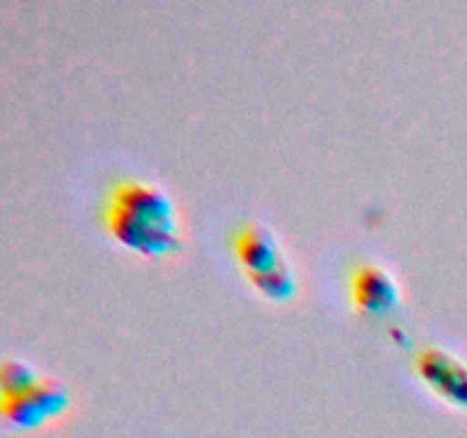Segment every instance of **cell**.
Listing matches in <instances>:
<instances>
[{"label": "cell", "mask_w": 467, "mask_h": 438, "mask_svg": "<svg viewBox=\"0 0 467 438\" xmlns=\"http://www.w3.org/2000/svg\"><path fill=\"white\" fill-rule=\"evenodd\" d=\"M351 299L360 313L381 315L400 306L401 290L388 269L377 263H363L351 274Z\"/></svg>", "instance_id": "4"}, {"label": "cell", "mask_w": 467, "mask_h": 438, "mask_svg": "<svg viewBox=\"0 0 467 438\" xmlns=\"http://www.w3.org/2000/svg\"><path fill=\"white\" fill-rule=\"evenodd\" d=\"M251 286L265 295L267 299L274 301H287L295 297L296 292V274L292 269V265L287 263V258H283L281 263H276L274 267L265 269V272L246 274Z\"/></svg>", "instance_id": "6"}, {"label": "cell", "mask_w": 467, "mask_h": 438, "mask_svg": "<svg viewBox=\"0 0 467 438\" xmlns=\"http://www.w3.org/2000/svg\"><path fill=\"white\" fill-rule=\"evenodd\" d=\"M71 404L67 386L55 379H41L35 386L18 392H0V413L5 422L18 429H32L57 418Z\"/></svg>", "instance_id": "2"}, {"label": "cell", "mask_w": 467, "mask_h": 438, "mask_svg": "<svg viewBox=\"0 0 467 438\" xmlns=\"http://www.w3.org/2000/svg\"><path fill=\"white\" fill-rule=\"evenodd\" d=\"M41 379L44 377L23 359H3V363H0V391H3V395L26 391Z\"/></svg>", "instance_id": "7"}, {"label": "cell", "mask_w": 467, "mask_h": 438, "mask_svg": "<svg viewBox=\"0 0 467 438\" xmlns=\"http://www.w3.org/2000/svg\"><path fill=\"white\" fill-rule=\"evenodd\" d=\"M233 251L244 267V274L265 272L285 258L278 237L267 224L258 219H246L237 226V231L233 233Z\"/></svg>", "instance_id": "5"}, {"label": "cell", "mask_w": 467, "mask_h": 438, "mask_svg": "<svg viewBox=\"0 0 467 438\" xmlns=\"http://www.w3.org/2000/svg\"><path fill=\"white\" fill-rule=\"evenodd\" d=\"M415 370L431 391L450 404L467 409V363L442 347H422L415 356Z\"/></svg>", "instance_id": "3"}, {"label": "cell", "mask_w": 467, "mask_h": 438, "mask_svg": "<svg viewBox=\"0 0 467 438\" xmlns=\"http://www.w3.org/2000/svg\"><path fill=\"white\" fill-rule=\"evenodd\" d=\"M105 226L117 242L141 256H169L181 249L173 201L155 182L126 178L109 187L105 199Z\"/></svg>", "instance_id": "1"}]
</instances>
